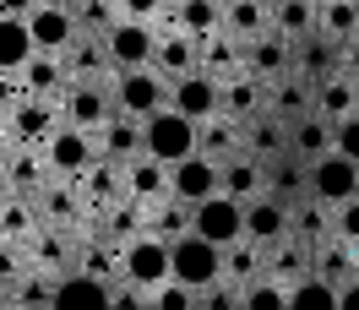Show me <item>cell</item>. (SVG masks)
I'll return each instance as SVG.
<instances>
[{"label":"cell","instance_id":"19","mask_svg":"<svg viewBox=\"0 0 359 310\" xmlns=\"http://www.w3.org/2000/svg\"><path fill=\"white\" fill-rule=\"evenodd\" d=\"M337 71H343V49L327 44V39H305V44L294 49V76H299L311 93L321 88L327 76H337Z\"/></svg>","mask_w":359,"mask_h":310},{"label":"cell","instance_id":"2","mask_svg":"<svg viewBox=\"0 0 359 310\" xmlns=\"http://www.w3.org/2000/svg\"><path fill=\"white\" fill-rule=\"evenodd\" d=\"M142 153L158 158L163 169H175L185 158H196V126L175 109H158L153 120H142Z\"/></svg>","mask_w":359,"mask_h":310},{"label":"cell","instance_id":"46","mask_svg":"<svg viewBox=\"0 0 359 310\" xmlns=\"http://www.w3.org/2000/svg\"><path fill=\"white\" fill-rule=\"evenodd\" d=\"M109 305L114 310H142V305H147V288H136V283L120 278V283H109Z\"/></svg>","mask_w":359,"mask_h":310},{"label":"cell","instance_id":"17","mask_svg":"<svg viewBox=\"0 0 359 310\" xmlns=\"http://www.w3.org/2000/svg\"><path fill=\"white\" fill-rule=\"evenodd\" d=\"M224 196L240 201V207L262 201V196H267V163H262V158H250V153L229 158V163H224Z\"/></svg>","mask_w":359,"mask_h":310},{"label":"cell","instance_id":"16","mask_svg":"<svg viewBox=\"0 0 359 310\" xmlns=\"http://www.w3.org/2000/svg\"><path fill=\"white\" fill-rule=\"evenodd\" d=\"M218 114L234 120V126L262 120V114H267V93H262V82H256V76H234V82H224V93H218Z\"/></svg>","mask_w":359,"mask_h":310},{"label":"cell","instance_id":"15","mask_svg":"<svg viewBox=\"0 0 359 310\" xmlns=\"http://www.w3.org/2000/svg\"><path fill=\"white\" fill-rule=\"evenodd\" d=\"M311 278H321V283H332V288H343V283H354L359 278V250L348 240H321V245H311Z\"/></svg>","mask_w":359,"mask_h":310},{"label":"cell","instance_id":"53","mask_svg":"<svg viewBox=\"0 0 359 310\" xmlns=\"http://www.w3.org/2000/svg\"><path fill=\"white\" fill-rule=\"evenodd\" d=\"M44 6H76V0H44Z\"/></svg>","mask_w":359,"mask_h":310},{"label":"cell","instance_id":"10","mask_svg":"<svg viewBox=\"0 0 359 310\" xmlns=\"http://www.w3.org/2000/svg\"><path fill=\"white\" fill-rule=\"evenodd\" d=\"M27 33H33L39 55H55V60L82 39V27H76V11H71V6H39V11L27 17Z\"/></svg>","mask_w":359,"mask_h":310},{"label":"cell","instance_id":"50","mask_svg":"<svg viewBox=\"0 0 359 310\" xmlns=\"http://www.w3.org/2000/svg\"><path fill=\"white\" fill-rule=\"evenodd\" d=\"M337 310H359V278L337 288Z\"/></svg>","mask_w":359,"mask_h":310},{"label":"cell","instance_id":"39","mask_svg":"<svg viewBox=\"0 0 359 310\" xmlns=\"http://www.w3.org/2000/svg\"><path fill=\"white\" fill-rule=\"evenodd\" d=\"M82 191H88V201H104V207H109V201L120 196L126 185H120V169H114L109 158H98L88 175H82Z\"/></svg>","mask_w":359,"mask_h":310},{"label":"cell","instance_id":"28","mask_svg":"<svg viewBox=\"0 0 359 310\" xmlns=\"http://www.w3.org/2000/svg\"><path fill=\"white\" fill-rule=\"evenodd\" d=\"M126 191H131V201L136 207H153V201H163L169 196V169L158 163V158H131L126 163Z\"/></svg>","mask_w":359,"mask_h":310},{"label":"cell","instance_id":"34","mask_svg":"<svg viewBox=\"0 0 359 310\" xmlns=\"http://www.w3.org/2000/svg\"><path fill=\"white\" fill-rule=\"evenodd\" d=\"M39 55V44H33V33H27V22H17V17H0V71H11V76H22V66Z\"/></svg>","mask_w":359,"mask_h":310},{"label":"cell","instance_id":"8","mask_svg":"<svg viewBox=\"0 0 359 310\" xmlns=\"http://www.w3.org/2000/svg\"><path fill=\"white\" fill-rule=\"evenodd\" d=\"M311 196L327 201V207H343V201L359 196V163H348L343 153H327L321 163H311Z\"/></svg>","mask_w":359,"mask_h":310},{"label":"cell","instance_id":"52","mask_svg":"<svg viewBox=\"0 0 359 310\" xmlns=\"http://www.w3.org/2000/svg\"><path fill=\"white\" fill-rule=\"evenodd\" d=\"M17 267H22V256H11V250H0V278H11Z\"/></svg>","mask_w":359,"mask_h":310},{"label":"cell","instance_id":"49","mask_svg":"<svg viewBox=\"0 0 359 310\" xmlns=\"http://www.w3.org/2000/svg\"><path fill=\"white\" fill-rule=\"evenodd\" d=\"M0 229H6V234H11V229H17V234H22V229H27V207H22V201H17V207H6V213H0Z\"/></svg>","mask_w":359,"mask_h":310},{"label":"cell","instance_id":"29","mask_svg":"<svg viewBox=\"0 0 359 310\" xmlns=\"http://www.w3.org/2000/svg\"><path fill=\"white\" fill-rule=\"evenodd\" d=\"M224 33H229V39L256 44L262 33H272V6H267V0H229V6H224Z\"/></svg>","mask_w":359,"mask_h":310},{"label":"cell","instance_id":"44","mask_svg":"<svg viewBox=\"0 0 359 310\" xmlns=\"http://www.w3.org/2000/svg\"><path fill=\"white\" fill-rule=\"evenodd\" d=\"M240 294H245V288L224 278V283H212L207 294H196V305H202V310H240Z\"/></svg>","mask_w":359,"mask_h":310},{"label":"cell","instance_id":"20","mask_svg":"<svg viewBox=\"0 0 359 310\" xmlns=\"http://www.w3.org/2000/svg\"><path fill=\"white\" fill-rule=\"evenodd\" d=\"M49 310H114L109 305V283H104V278H88V272H71V278L55 283Z\"/></svg>","mask_w":359,"mask_h":310},{"label":"cell","instance_id":"23","mask_svg":"<svg viewBox=\"0 0 359 310\" xmlns=\"http://www.w3.org/2000/svg\"><path fill=\"white\" fill-rule=\"evenodd\" d=\"M22 88H27V98H49V104H66L71 76H66V66H60L55 55H33V60L22 66Z\"/></svg>","mask_w":359,"mask_h":310},{"label":"cell","instance_id":"35","mask_svg":"<svg viewBox=\"0 0 359 310\" xmlns=\"http://www.w3.org/2000/svg\"><path fill=\"white\" fill-rule=\"evenodd\" d=\"M224 278L229 283H256V278H267V250L262 245H250V240H234L224 250Z\"/></svg>","mask_w":359,"mask_h":310},{"label":"cell","instance_id":"36","mask_svg":"<svg viewBox=\"0 0 359 310\" xmlns=\"http://www.w3.org/2000/svg\"><path fill=\"white\" fill-rule=\"evenodd\" d=\"M245 153L262 158V163H272V153H289V126H278L272 114L250 120V126H245Z\"/></svg>","mask_w":359,"mask_h":310},{"label":"cell","instance_id":"7","mask_svg":"<svg viewBox=\"0 0 359 310\" xmlns=\"http://www.w3.org/2000/svg\"><path fill=\"white\" fill-rule=\"evenodd\" d=\"M60 109H66V126H71V131H88V136H98V131H104V126L114 120V114H120V109H114V82L71 88Z\"/></svg>","mask_w":359,"mask_h":310},{"label":"cell","instance_id":"31","mask_svg":"<svg viewBox=\"0 0 359 310\" xmlns=\"http://www.w3.org/2000/svg\"><path fill=\"white\" fill-rule=\"evenodd\" d=\"M316 109V93L299 82V76H289V82H278L272 88V98H267V114L278 120V126H299L305 114Z\"/></svg>","mask_w":359,"mask_h":310},{"label":"cell","instance_id":"43","mask_svg":"<svg viewBox=\"0 0 359 310\" xmlns=\"http://www.w3.org/2000/svg\"><path fill=\"white\" fill-rule=\"evenodd\" d=\"M147 310H196V294L180 288V283H163V288L147 294Z\"/></svg>","mask_w":359,"mask_h":310},{"label":"cell","instance_id":"55","mask_svg":"<svg viewBox=\"0 0 359 310\" xmlns=\"http://www.w3.org/2000/svg\"><path fill=\"white\" fill-rule=\"evenodd\" d=\"M267 6H278V0H267Z\"/></svg>","mask_w":359,"mask_h":310},{"label":"cell","instance_id":"27","mask_svg":"<svg viewBox=\"0 0 359 310\" xmlns=\"http://www.w3.org/2000/svg\"><path fill=\"white\" fill-rule=\"evenodd\" d=\"M153 71L158 76H191V71H202V44L191 39V33H175V39H158V55H153Z\"/></svg>","mask_w":359,"mask_h":310},{"label":"cell","instance_id":"13","mask_svg":"<svg viewBox=\"0 0 359 310\" xmlns=\"http://www.w3.org/2000/svg\"><path fill=\"white\" fill-rule=\"evenodd\" d=\"M245 71L262 82V88H278V76H294V44L278 39V33H262L256 44H245Z\"/></svg>","mask_w":359,"mask_h":310},{"label":"cell","instance_id":"41","mask_svg":"<svg viewBox=\"0 0 359 310\" xmlns=\"http://www.w3.org/2000/svg\"><path fill=\"white\" fill-rule=\"evenodd\" d=\"M240 310H289V288L272 283V278H256V283H245V294H240Z\"/></svg>","mask_w":359,"mask_h":310},{"label":"cell","instance_id":"22","mask_svg":"<svg viewBox=\"0 0 359 310\" xmlns=\"http://www.w3.org/2000/svg\"><path fill=\"white\" fill-rule=\"evenodd\" d=\"M267 278H272V283H283V288L305 283V278H311V245L299 240V234L267 245Z\"/></svg>","mask_w":359,"mask_h":310},{"label":"cell","instance_id":"9","mask_svg":"<svg viewBox=\"0 0 359 310\" xmlns=\"http://www.w3.org/2000/svg\"><path fill=\"white\" fill-rule=\"evenodd\" d=\"M104 49H109L114 71H147L158 55V33H153V22H120L104 39Z\"/></svg>","mask_w":359,"mask_h":310},{"label":"cell","instance_id":"42","mask_svg":"<svg viewBox=\"0 0 359 310\" xmlns=\"http://www.w3.org/2000/svg\"><path fill=\"white\" fill-rule=\"evenodd\" d=\"M332 153H343L348 163H359V109L343 114V120L332 126Z\"/></svg>","mask_w":359,"mask_h":310},{"label":"cell","instance_id":"6","mask_svg":"<svg viewBox=\"0 0 359 310\" xmlns=\"http://www.w3.org/2000/svg\"><path fill=\"white\" fill-rule=\"evenodd\" d=\"M218 191H224V163H212V158H202V153L169 169V196H175L180 207H202V201L218 196Z\"/></svg>","mask_w":359,"mask_h":310},{"label":"cell","instance_id":"51","mask_svg":"<svg viewBox=\"0 0 359 310\" xmlns=\"http://www.w3.org/2000/svg\"><path fill=\"white\" fill-rule=\"evenodd\" d=\"M343 76H354V82H359V39H354V44H343Z\"/></svg>","mask_w":359,"mask_h":310},{"label":"cell","instance_id":"18","mask_svg":"<svg viewBox=\"0 0 359 310\" xmlns=\"http://www.w3.org/2000/svg\"><path fill=\"white\" fill-rule=\"evenodd\" d=\"M267 196L283 201V207H299V201L311 196V163H299L294 153L272 158L267 163Z\"/></svg>","mask_w":359,"mask_h":310},{"label":"cell","instance_id":"54","mask_svg":"<svg viewBox=\"0 0 359 310\" xmlns=\"http://www.w3.org/2000/svg\"><path fill=\"white\" fill-rule=\"evenodd\" d=\"M169 6H191V0H169Z\"/></svg>","mask_w":359,"mask_h":310},{"label":"cell","instance_id":"30","mask_svg":"<svg viewBox=\"0 0 359 310\" xmlns=\"http://www.w3.org/2000/svg\"><path fill=\"white\" fill-rule=\"evenodd\" d=\"M289 153L299 163H321V158L332 153V120H321V114H305L299 126H289Z\"/></svg>","mask_w":359,"mask_h":310},{"label":"cell","instance_id":"21","mask_svg":"<svg viewBox=\"0 0 359 310\" xmlns=\"http://www.w3.org/2000/svg\"><path fill=\"white\" fill-rule=\"evenodd\" d=\"M196 153L212 158V163L240 158V153H245V126H234V120H224V114L202 120V126H196Z\"/></svg>","mask_w":359,"mask_h":310},{"label":"cell","instance_id":"4","mask_svg":"<svg viewBox=\"0 0 359 310\" xmlns=\"http://www.w3.org/2000/svg\"><path fill=\"white\" fill-rule=\"evenodd\" d=\"M191 234H202L207 245L229 250L234 240H245V207L218 191V196H207L202 207H191Z\"/></svg>","mask_w":359,"mask_h":310},{"label":"cell","instance_id":"32","mask_svg":"<svg viewBox=\"0 0 359 310\" xmlns=\"http://www.w3.org/2000/svg\"><path fill=\"white\" fill-rule=\"evenodd\" d=\"M272 33L289 39V44L316 39V0H278L272 6Z\"/></svg>","mask_w":359,"mask_h":310},{"label":"cell","instance_id":"14","mask_svg":"<svg viewBox=\"0 0 359 310\" xmlns=\"http://www.w3.org/2000/svg\"><path fill=\"white\" fill-rule=\"evenodd\" d=\"M294 234V207H283V201H272V196H262V201H250L245 207V240L250 245H278V240H289Z\"/></svg>","mask_w":359,"mask_h":310},{"label":"cell","instance_id":"40","mask_svg":"<svg viewBox=\"0 0 359 310\" xmlns=\"http://www.w3.org/2000/svg\"><path fill=\"white\" fill-rule=\"evenodd\" d=\"M289 310H337V288L321 278H305L289 288Z\"/></svg>","mask_w":359,"mask_h":310},{"label":"cell","instance_id":"45","mask_svg":"<svg viewBox=\"0 0 359 310\" xmlns=\"http://www.w3.org/2000/svg\"><path fill=\"white\" fill-rule=\"evenodd\" d=\"M332 234H337V240H348V245L359 250V196L343 201V207L332 213Z\"/></svg>","mask_w":359,"mask_h":310},{"label":"cell","instance_id":"11","mask_svg":"<svg viewBox=\"0 0 359 310\" xmlns=\"http://www.w3.org/2000/svg\"><path fill=\"white\" fill-rule=\"evenodd\" d=\"M44 163H49V175H88L93 163H98V147H93L88 131L60 126V131L44 142Z\"/></svg>","mask_w":359,"mask_h":310},{"label":"cell","instance_id":"57","mask_svg":"<svg viewBox=\"0 0 359 310\" xmlns=\"http://www.w3.org/2000/svg\"><path fill=\"white\" fill-rule=\"evenodd\" d=\"M316 6H321V0H316Z\"/></svg>","mask_w":359,"mask_h":310},{"label":"cell","instance_id":"47","mask_svg":"<svg viewBox=\"0 0 359 310\" xmlns=\"http://www.w3.org/2000/svg\"><path fill=\"white\" fill-rule=\"evenodd\" d=\"M114 6H120V17H126V22H153L163 0H114Z\"/></svg>","mask_w":359,"mask_h":310},{"label":"cell","instance_id":"37","mask_svg":"<svg viewBox=\"0 0 359 310\" xmlns=\"http://www.w3.org/2000/svg\"><path fill=\"white\" fill-rule=\"evenodd\" d=\"M294 234H299L305 245L332 240V207H327V201H316V196H305L299 207H294Z\"/></svg>","mask_w":359,"mask_h":310},{"label":"cell","instance_id":"25","mask_svg":"<svg viewBox=\"0 0 359 310\" xmlns=\"http://www.w3.org/2000/svg\"><path fill=\"white\" fill-rule=\"evenodd\" d=\"M93 147H98V158H109V163H131V158H142V120L114 114L109 126L93 136Z\"/></svg>","mask_w":359,"mask_h":310},{"label":"cell","instance_id":"56","mask_svg":"<svg viewBox=\"0 0 359 310\" xmlns=\"http://www.w3.org/2000/svg\"><path fill=\"white\" fill-rule=\"evenodd\" d=\"M218 6H229V0H218Z\"/></svg>","mask_w":359,"mask_h":310},{"label":"cell","instance_id":"1","mask_svg":"<svg viewBox=\"0 0 359 310\" xmlns=\"http://www.w3.org/2000/svg\"><path fill=\"white\" fill-rule=\"evenodd\" d=\"M169 283L191 288V294H207L212 283H224V250L207 245L202 234L175 240V245H169Z\"/></svg>","mask_w":359,"mask_h":310},{"label":"cell","instance_id":"12","mask_svg":"<svg viewBox=\"0 0 359 310\" xmlns=\"http://www.w3.org/2000/svg\"><path fill=\"white\" fill-rule=\"evenodd\" d=\"M218 93H224V82H212L207 71H191V76H180V82H175L169 109L185 114L191 126H202V120H212V114H218Z\"/></svg>","mask_w":359,"mask_h":310},{"label":"cell","instance_id":"33","mask_svg":"<svg viewBox=\"0 0 359 310\" xmlns=\"http://www.w3.org/2000/svg\"><path fill=\"white\" fill-rule=\"evenodd\" d=\"M359 109V82L354 76H343V71H337V76H327V82H321V88H316V114H321V120H343V114H354Z\"/></svg>","mask_w":359,"mask_h":310},{"label":"cell","instance_id":"48","mask_svg":"<svg viewBox=\"0 0 359 310\" xmlns=\"http://www.w3.org/2000/svg\"><path fill=\"white\" fill-rule=\"evenodd\" d=\"M39 6H44V0H0V17H17V22H27Z\"/></svg>","mask_w":359,"mask_h":310},{"label":"cell","instance_id":"26","mask_svg":"<svg viewBox=\"0 0 359 310\" xmlns=\"http://www.w3.org/2000/svg\"><path fill=\"white\" fill-rule=\"evenodd\" d=\"M316 39L327 44H354L359 39V0H321L316 6Z\"/></svg>","mask_w":359,"mask_h":310},{"label":"cell","instance_id":"3","mask_svg":"<svg viewBox=\"0 0 359 310\" xmlns=\"http://www.w3.org/2000/svg\"><path fill=\"white\" fill-rule=\"evenodd\" d=\"M169 93H175V82L158 76L153 66L147 71H120V76H114V109L131 114V120H153L158 109H169Z\"/></svg>","mask_w":359,"mask_h":310},{"label":"cell","instance_id":"38","mask_svg":"<svg viewBox=\"0 0 359 310\" xmlns=\"http://www.w3.org/2000/svg\"><path fill=\"white\" fill-rule=\"evenodd\" d=\"M142 213H153V234H158L163 245H175V240H185V234H191V223H185V213H191V207H180L175 196L153 201V207H142Z\"/></svg>","mask_w":359,"mask_h":310},{"label":"cell","instance_id":"5","mask_svg":"<svg viewBox=\"0 0 359 310\" xmlns=\"http://www.w3.org/2000/svg\"><path fill=\"white\" fill-rule=\"evenodd\" d=\"M120 278L136 288H163L169 283V245L158 240V234H136L126 250H120Z\"/></svg>","mask_w":359,"mask_h":310},{"label":"cell","instance_id":"24","mask_svg":"<svg viewBox=\"0 0 359 310\" xmlns=\"http://www.w3.org/2000/svg\"><path fill=\"white\" fill-rule=\"evenodd\" d=\"M60 120H66V109H60V104H49V98H27L22 109L11 114V126H17V136H22L27 147H44L49 136L60 131Z\"/></svg>","mask_w":359,"mask_h":310}]
</instances>
